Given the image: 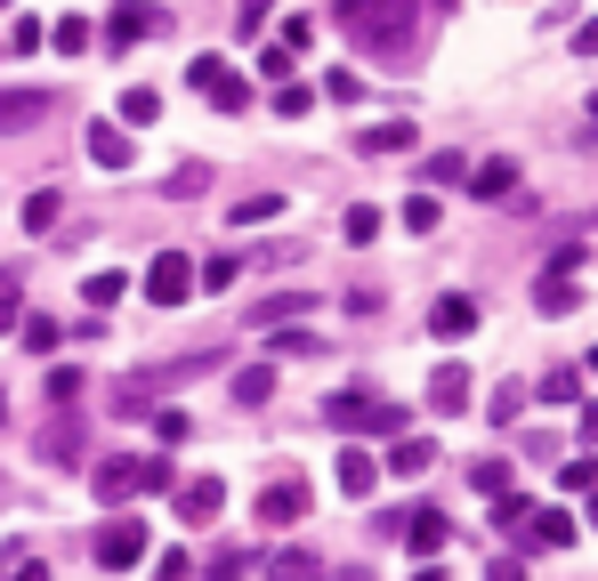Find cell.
Masks as SVG:
<instances>
[{
	"mask_svg": "<svg viewBox=\"0 0 598 581\" xmlns=\"http://www.w3.org/2000/svg\"><path fill=\"white\" fill-rule=\"evenodd\" d=\"M332 25L356 40V49H373V57L412 49V9L404 0H332Z\"/></svg>",
	"mask_w": 598,
	"mask_h": 581,
	"instance_id": "obj_1",
	"label": "cell"
},
{
	"mask_svg": "<svg viewBox=\"0 0 598 581\" xmlns=\"http://www.w3.org/2000/svg\"><path fill=\"white\" fill-rule=\"evenodd\" d=\"M324 428H340V436H404V404L373 396V388H340V396H324Z\"/></svg>",
	"mask_w": 598,
	"mask_h": 581,
	"instance_id": "obj_2",
	"label": "cell"
},
{
	"mask_svg": "<svg viewBox=\"0 0 598 581\" xmlns=\"http://www.w3.org/2000/svg\"><path fill=\"white\" fill-rule=\"evenodd\" d=\"M307 501H316V493H307V476H292V469H283V476H267V485H259L251 517H259L267 533H292L300 517H307Z\"/></svg>",
	"mask_w": 598,
	"mask_h": 581,
	"instance_id": "obj_3",
	"label": "cell"
},
{
	"mask_svg": "<svg viewBox=\"0 0 598 581\" xmlns=\"http://www.w3.org/2000/svg\"><path fill=\"white\" fill-rule=\"evenodd\" d=\"M187 90H195V97H211L219 114H243V106H251V81L226 66V57H195V66H187Z\"/></svg>",
	"mask_w": 598,
	"mask_h": 581,
	"instance_id": "obj_4",
	"label": "cell"
},
{
	"mask_svg": "<svg viewBox=\"0 0 598 581\" xmlns=\"http://www.w3.org/2000/svg\"><path fill=\"white\" fill-rule=\"evenodd\" d=\"M146 549H154L146 517H106V525H97V566H106V573H130Z\"/></svg>",
	"mask_w": 598,
	"mask_h": 581,
	"instance_id": "obj_5",
	"label": "cell"
},
{
	"mask_svg": "<svg viewBox=\"0 0 598 581\" xmlns=\"http://www.w3.org/2000/svg\"><path fill=\"white\" fill-rule=\"evenodd\" d=\"M171 509H178V517H187V525L202 533V525H211V517L226 509V485H219L211 469H202V476H178V485H171Z\"/></svg>",
	"mask_w": 598,
	"mask_h": 581,
	"instance_id": "obj_6",
	"label": "cell"
},
{
	"mask_svg": "<svg viewBox=\"0 0 598 581\" xmlns=\"http://www.w3.org/2000/svg\"><path fill=\"white\" fill-rule=\"evenodd\" d=\"M146 299H154V307H187V299H195V259H187V251H162V259L146 266Z\"/></svg>",
	"mask_w": 598,
	"mask_h": 581,
	"instance_id": "obj_7",
	"label": "cell"
},
{
	"mask_svg": "<svg viewBox=\"0 0 598 581\" xmlns=\"http://www.w3.org/2000/svg\"><path fill=\"white\" fill-rule=\"evenodd\" d=\"M397 542H404L412 557H437V549L453 542V517H445V509H429V501H421V509H404V525H397Z\"/></svg>",
	"mask_w": 598,
	"mask_h": 581,
	"instance_id": "obj_8",
	"label": "cell"
},
{
	"mask_svg": "<svg viewBox=\"0 0 598 581\" xmlns=\"http://www.w3.org/2000/svg\"><path fill=\"white\" fill-rule=\"evenodd\" d=\"M162 25H171L162 9H138V0H114V16H106V40H114V49H138V40H146V33H162Z\"/></svg>",
	"mask_w": 598,
	"mask_h": 581,
	"instance_id": "obj_9",
	"label": "cell"
},
{
	"mask_svg": "<svg viewBox=\"0 0 598 581\" xmlns=\"http://www.w3.org/2000/svg\"><path fill=\"white\" fill-rule=\"evenodd\" d=\"M49 114H57L49 90H0V138H9V130H33V121H49Z\"/></svg>",
	"mask_w": 598,
	"mask_h": 581,
	"instance_id": "obj_10",
	"label": "cell"
},
{
	"mask_svg": "<svg viewBox=\"0 0 598 581\" xmlns=\"http://www.w3.org/2000/svg\"><path fill=\"white\" fill-rule=\"evenodd\" d=\"M40 461H49V469H73V461H81V420H73V404H57V420L40 428Z\"/></svg>",
	"mask_w": 598,
	"mask_h": 581,
	"instance_id": "obj_11",
	"label": "cell"
},
{
	"mask_svg": "<svg viewBox=\"0 0 598 581\" xmlns=\"http://www.w3.org/2000/svg\"><path fill=\"white\" fill-rule=\"evenodd\" d=\"M90 485H97V501H106V509L138 501V461H130V452H114V461H97V469H90Z\"/></svg>",
	"mask_w": 598,
	"mask_h": 581,
	"instance_id": "obj_12",
	"label": "cell"
},
{
	"mask_svg": "<svg viewBox=\"0 0 598 581\" xmlns=\"http://www.w3.org/2000/svg\"><path fill=\"white\" fill-rule=\"evenodd\" d=\"M429 331H437V340H469V331H478V299H469V290H445V299L429 307Z\"/></svg>",
	"mask_w": 598,
	"mask_h": 581,
	"instance_id": "obj_13",
	"label": "cell"
},
{
	"mask_svg": "<svg viewBox=\"0 0 598 581\" xmlns=\"http://www.w3.org/2000/svg\"><path fill=\"white\" fill-rule=\"evenodd\" d=\"M90 162H97V170H130V162H138L130 130H121V121H90Z\"/></svg>",
	"mask_w": 598,
	"mask_h": 581,
	"instance_id": "obj_14",
	"label": "cell"
},
{
	"mask_svg": "<svg viewBox=\"0 0 598 581\" xmlns=\"http://www.w3.org/2000/svg\"><path fill=\"white\" fill-rule=\"evenodd\" d=\"M469 388H478V380H469L461 364H437V371H429V412H445V420L469 412Z\"/></svg>",
	"mask_w": 598,
	"mask_h": 581,
	"instance_id": "obj_15",
	"label": "cell"
},
{
	"mask_svg": "<svg viewBox=\"0 0 598 581\" xmlns=\"http://www.w3.org/2000/svg\"><path fill=\"white\" fill-rule=\"evenodd\" d=\"M316 290H275V299H259L251 307V316H243V323H259V331H275V323H292V316H316Z\"/></svg>",
	"mask_w": 598,
	"mask_h": 581,
	"instance_id": "obj_16",
	"label": "cell"
},
{
	"mask_svg": "<svg viewBox=\"0 0 598 581\" xmlns=\"http://www.w3.org/2000/svg\"><path fill=\"white\" fill-rule=\"evenodd\" d=\"M469 194H478V202H509V194H518V162H509V154L478 162V170H469Z\"/></svg>",
	"mask_w": 598,
	"mask_h": 581,
	"instance_id": "obj_17",
	"label": "cell"
},
{
	"mask_svg": "<svg viewBox=\"0 0 598 581\" xmlns=\"http://www.w3.org/2000/svg\"><path fill=\"white\" fill-rule=\"evenodd\" d=\"M421 130L412 121H373V130H356V154H412Z\"/></svg>",
	"mask_w": 598,
	"mask_h": 581,
	"instance_id": "obj_18",
	"label": "cell"
},
{
	"mask_svg": "<svg viewBox=\"0 0 598 581\" xmlns=\"http://www.w3.org/2000/svg\"><path fill=\"white\" fill-rule=\"evenodd\" d=\"M373 485H380V461H373V452H340V493H348V501H364Z\"/></svg>",
	"mask_w": 598,
	"mask_h": 581,
	"instance_id": "obj_19",
	"label": "cell"
},
{
	"mask_svg": "<svg viewBox=\"0 0 598 581\" xmlns=\"http://www.w3.org/2000/svg\"><path fill=\"white\" fill-rule=\"evenodd\" d=\"M388 469H397V476L437 469V444H429V436H397V444H388Z\"/></svg>",
	"mask_w": 598,
	"mask_h": 581,
	"instance_id": "obj_20",
	"label": "cell"
},
{
	"mask_svg": "<svg viewBox=\"0 0 598 581\" xmlns=\"http://www.w3.org/2000/svg\"><path fill=\"white\" fill-rule=\"evenodd\" d=\"M526 542L566 549V542H574V517H566V509H533V517H526Z\"/></svg>",
	"mask_w": 598,
	"mask_h": 581,
	"instance_id": "obj_21",
	"label": "cell"
},
{
	"mask_svg": "<svg viewBox=\"0 0 598 581\" xmlns=\"http://www.w3.org/2000/svg\"><path fill=\"white\" fill-rule=\"evenodd\" d=\"M267 396H275V364H243V371H235V404L259 412Z\"/></svg>",
	"mask_w": 598,
	"mask_h": 581,
	"instance_id": "obj_22",
	"label": "cell"
},
{
	"mask_svg": "<svg viewBox=\"0 0 598 581\" xmlns=\"http://www.w3.org/2000/svg\"><path fill=\"white\" fill-rule=\"evenodd\" d=\"M373 235H380V202H348V211H340V242H356V251H364Z\"/></svg>",
	"mask_w": 598,
	"mask_h": 581,
	"instance_id": "obj_23",
	"label": "cell"
},
{
	"mask_svg": "<svg viewBox=\"0 0 598 581\" xmlns=\"http://www.w3.org/2000/svg\"><path fill=\"white\" fill-rule=\"evenodd\" d=\"M57 218H66V194H57V186H33V194H25V226H33V235H49Z\"/></svg>",
	"mask_w": 598,
	"mask_h": 581,
	"instance_id": "obj_24",
	"label": "cell"
},
{
	"mask_svg": "<svg viewBox=\"0 0 598 581\" xmlns=\"http://www.w3.org/2000/svg\"><path fill=\"white\" fill-rule=\"evenodd\" d=\"M324 566H316V549H275L267 557V581H316Z\"/></svg>",
	"mask_w": 598,
	"mask_h": 581,
	"instance_id": "obj_25",
	"label": "cell"
},
{
	"mask_svg": "<svg viewBox=\"0 0 598 581\" xmlns=\"http://www.w3.org/2000/svg\"><path fill=\"white\" fill-rule=\"evenodd\" d=\"M526 517H533V501H518V493H493V525H502L509 542H526Z\"/></svg>",
	"mask_w": 598,
	"mask_h": 581,
	"instance_id": "obj_26",
	"label": "cell"
},
{
	"mask_svg": "<svg viewBox=\"0 0 598 581\" xmlns=\"http://www.w3.org/2000/svg\"><path fill=\"white\" fill-rule=\"evenodd\" d=\"M533 299H542V307H550V316H566V307H574V299H583V290H574V275H559V266H550V275H542V283H533Z\"/></svg>",
	"mask_w": 598,
	"mask_h": 581,
	"instance_id": "obj_27",
	"label": "cell"
},
{
	"mask_svg": "<svg viewBox=\"0 0 598 581\" xmlns=\"http://www.w3.org/2000/svg\"><path fill=\"white\" fill-rule=\"evenodd\" d=\"M121 290H130V275H121V266H97V275L81 283V299H90V307H114Z\"/></svg>",
	"mask_w": 598,
	"mask_h": 581,
	"instance_id": "obj_28",
	"label": "cell"
},
{
	"mask_svg": "<svg viewBox=\"0 0 598 581\" xmlns=\"http://www.w3.org/2000/svg\"><path fill=\"white\" fill-rule=\"evenodd\" d=\"M16 331H25V347H33V356H57V347H66V323H49V316H25Z\"/></svg>",
	"mask_w": 598,
	"mask_h": 581,
	"instance_id": "obj_29",
	"label": "cell"
},
{
	"mask_svg": "<svg viewBox=\"0 0 598 581\" xmlns=\"http://www.w3.org/2000/svg\"><path fill=\"white\" fill-rule=\"evenodd\" d=\"M178 485V461L171 452H146V461H138V493H171Z\"/></svg>",
	"mask_w": 598,
	"mask_h": 581,
	"instance_id": "obj_30",
	"label": "cell"
},
{
	"mask_svg": "<svg viewBox=\"0 0 598 581\" xmlns=\"http://www.w3.org/2000/svg\"><path fill=\"white\" fill-rule=\"evenodd\" d=\"M226 218H235V226H267V218H283V194H243Z\"/></svg>",
	"mask_w": 598,
	"mask_h": 581,
	"instance_id": "obj_31",
	"label": "cell"
},
{
	"mask_svg": "<svg viewBox=\"0 0 598 581\" xmlns=\"http://www.w3.org/2000/svg\"><path fill=\"white\" fill-rule=\"evenodd\" d=\"M235 275H243V259H235V251H219V259H202V266H195V290H226Z\"/></svg>",
	"mask_w": 598,
	"mask_h": 581,
	"instance_id": "obj_32",
	"label": "cell"
},
{
	"mask_svg": "<svg viewBox=\"0 0 598 581\" xmlns=\"http://www.w3.org/2000/svg\"><path fill=\"white\" fill-rule=\"evenodd\" d=\"M121 121H162V97L146 90V81H130V90H121Z\"/></svg>",
	"mask_w": 598,
	"mask_h": 581,
	"instance_id": "obj_33",
	"label": "cell"
},
{
	"mask_svg": "<svg viewBox=\"0 0 598 581\" xmlns=\"http://www.w3.org/2000/svg\"><path fill=\"white\" fill-rule=\"evenodd\" d=\"M469 485H478L485 501H493V493H509V485H518V469H509V461H478V469H469Z\"/></svg>",
	"mask_w": 598,
	"mask_h": 581,
	"instance_id": "obj_34",
	"label": "cell"
},
{
	"mask_svg": "<svg viewBox=\"0 0 598 581\" xmlns=\"http://www.w3.org/2000/svg\"><path fill=\"white\" fill-rule=\"evenodd\" d=\"M437 218H445L437 194H412V202H404V235H437Z\"/></svg>",
	"mask_w": 598,
	"mask_h": 581,
	"instance_id": "obj_35",
	"label": "cell"
},
{
	"mask_svg": "<svg viewBox=\"0 0 598 581\" xmlns=\"http://www.w3.org/2000/svg\"><path fill=\"white\" fill-rule=\"evenodd\" d=\"M146 420H154V436H162V444H187V436H195V420H187V412H178V404L146 412Z\"/></svg>",
	"mask_w": 598,
	"mask_h": 581,
	"instance_id": "obj_36",
	"label": "cell"
},
{
	"mask_svg": "<svg viewBox=\"0 0 598 581\" xmlns=\"http://www.w3.org/2000/svg\"><path fill=\"white\" fill-rule=\"evenodd\" d=\"M307 106H316V90H300V81H275V114H283V121H300Z\"/></svg>",
	"mask_w": 598,
	"mask_h": 581,
	"instance_id": "obj_37",
	"label": "cell"
},
{
	"mask_svg": "<svg viewBox=\"0 0 598 581\" xmlns=\"http://www.w3.org/2000/svg\"><path fill=\"white\" fill-rule=\"evenodd\" d=\"M40 388H49V404H73V396H81V388H90V380H81L73 364H57V371H49V380H40Z\"/></svg>",
	"mask_w": 598,
	"mask_h": 581,
	"instance_id": "obj_38",
	"label": "cell"
},
{
	"mask_svg": "<svg viewBox=\"0 0 598 581\" xmlns=\"http://www.w3.org/2000/svg\"><path fill=\"white\" fill-rule=\"evenodd\" d=\"M49 40H57L66 57H81V49H90V25H81V16H57V25H49Z\"/></svg>",
	"mask_w": 598,
	"mask_h": 581,
	"instance_id": "obj_39",
	"label": "cell"
},
{
	"mask_svg": "<svg viewBox=\"0 0 598 581\" xmlns=\"http://www.w3.org/2000/svg\"><path fill=\"white\" fill-rule=\"evenodd\" d=\"M40 40H49V25H40V16H16V25H9V49H16V57H33Z\"/></svg>",
	"mask_w": 598,
	"mask_h": 581,
	"instance_id": "obj_40",
	"label": "cell"
},
{
	"mask_svg": "<svg viewBox=\"0 0 598 581\" xmlns=\"http://www.w3.org/2000/svg\"><path fill=\"white\" fill-rule=\"evenodd\" d=\"M202 186H211V170H202V162H187V170H171V202H195Z\"/></svg>",
	"mask_w": 598,
	"mask_h": 581,
	"instance_id": "obj_41",
	"label": "cell"
},
{
	"mask_svg": "<svg viewBox=\"0 0 598 581\" xmlns=\"http://www.w3.org/2000/svg\"><path fill=\"white\" fill-rule=\"evenodd\" d=\"M243 573H251V557H243V549H219V557H211V573H202V581H243Z\"/></svg>",
	"mask_w": 598,
	"mask_h": 581,
	"instance_id": "obj_42",
	"label": "cell"
},
{
	"mask_svg": "<svg viewBox=\"0 0 598 581\" xmlns=\"http://www.w3.org/2000/svg\"><path fill=\"white\" fill-rule=\"evenodd\" d=\"M574 396H583V380H574V371H550V380H542V404H574Z\"/></svg>",
	"mask_w": 598,
	"mask_h": 581,
	"instance_id": "obj_43",
	"label": "cell"
},
{
	"mask_svg": "<svg viewBox=\"0 0 598 581\" xmlns=\"http://www.w3.org/2000/svg\"><path fill=\"white\" fill-rule=\"evenodd\" d=\"M267 9L275 0H235V33H267Z\"/></svg>",
	"mask_w": 598,
	"mask_h": 581,
	"instance_id": "obj_44",
	"label": "cell"
},
{
	"mask_svg": "<svg viewBox=\"0 0 598 581\" xmlns=\"http://www.w3.org/2000/svg\"><path fill=\"white\" fill-rule=\"evenodd\" d=\"M187 573H195L187 549H162V557H154V581H187Z\"/></svg>",
	"mask_w": 598,
	"mask_h": 581,
	"instance_id": "obj_45",
	"label": "cell"
},
{
	"mask_svg": "<svg viewBox=\"0 0 598 581\" xmlns=\"http://www.w3.org/2000/svg\"><path fill=\"white\" fill-rule=\"evenodd\" d=\"M453 178H469V162L461 154H429V186H453Z\"/></svg>",
	"mask_w": 598,
	"mask_h": 581,
	"instance_id": "obj_46",
	"label": "cell"
},
{
	"mask_svg": "<svg viewBox=\"0 0 598 581\" xmlns=\"http://www.w3.org/2000/svg\"><path fill=\"white\" fill-rule=\"evenodd\" d=\"M316 347H324L316 331H275V356H316Z\"/></svg>",
	"mask_w": 598,
	"mask_h": 581,
	"instance_id": "obj_47",
	"label": "cell"
},
{
	"mask_svg": "<svg viewBox=\"0 0 598 581\" xmlns=\"http://www.w3.org/2000/svg\"><path fill=\"white\" fill-rule=\"evenodd\" d=\"M16 323H25V299H16V283H0V340H9Z\"/></svg>",
	"mask_w": 598,
	"mask_h": 581,
	"instance_id": "obj_48",
	"label": "cell"
},
{
	"mask_svg": "<svg viewBox=\"0 0 598 581\" xmlns=\"http://www.w3.org/2000/svg\"><path fill=\"white\" fill-rule=\"evenodd\" d=\"M559 485H566V493H590V485H598V461H566Z\"/></svg>",
	"mask_w": 598,
	"mask_h": 581,
	"instance_id": "obj_49",
	"label": "cell"
},
{
	"mask_svg": "<svg viewBox=\"0 0 598 581\" xmlns=\"http://www.w3.org/2000/svg\"><path fill=\"white\" fill-rule=\"evenodd\" d=\"M259 81H292V49H259Z\"/></svg>",
	"mask_w": 598,
	"mask_h": 581,
	"instance_id": "obj_50",
	"label": "cell"
},
{
	"mask_svg": "<svg viewBox=\"0 0 598 581\" xmlns=\"http://www.w3.org/2000/svg\"><path fill=\"white\" fill-rule=\"evenodd\" d=\"M485 581H526V566H518V557H493V573Z\"/></svg>",
	"mask_w": 598,
	"mask_h": 581,
	"instance_id": "obj_51",
	"label": "cell"
},
{
	"mask_svg": "<svg viewBox=\"0 0 598 581\" xmlns=\"http://www.w3.org/2000/svg\"><path fill=\"white\" fill-rule=\"evenodd\" d=\"M574 49H583V57H598V16H590V25H574Z\"/></svg>",
	"mask_w": 598,
	"mask_h": 581,
	"instance_id": "obj_52",
	"label": "cell"
},
{
	"mask_svg": "<svg viewBox=\"0 0 598 581\" xmlns=\"http://www.w3.org/2000/svg\"><path fill=\"white\" fill-rule=\"evenodd\" d=\"M583 444H598V404H583Z\"/></svg>",
	"mask_w": 598,
	"mask_h": 581,
	"instance_id": "obj_53",
	"label": "cell"
},
{
	"mask_svg": "<svg viewBox=\"0 0 598 581\" xmlns=\"http://www.w3.org/2000/svg\"><path fill=\"white\" fill-rule=\"evenodd\" d=\"M16 581H49V573H40V566H33V557H16Z\"/></svg>",
	"mask_w": 598,
	"mask_h": 581,
	"instance_id": "obj_54",
	"label": "cell"
},
{
	"mask_svg": "<svg viewBox=\"0 0 598 581\" xmlns=\"http://www.w3.org/2000/svg\"><path fill=\"white\" fill-rule=\"evenodd\" d=\"M412 581H445V573H437V566H421V573H412Z\"/></svg>",
	"mask_w": 598,
	"mask_h": 581,
	"instance_id": "obj_55",
	"label": "cell"
},
{
	"mask_svg": "<svg viewBox=\"0 0 598 581\" xmlns=\"http://www.w3.org/2000/svg\"><path fill=\"white\" fill-rule=\"evenodd\" d=\"M590 121H598V90H590Z\"/></svg>",
	"mask_w": 598,
	"mask_h": 581,
	"instance_id": "obj_56",
	"label": "cell"
},
{
	"mask_svg": "<svg viewBox=\"0 0 598 581\" xmlns=\"http://www.w3.org/2000/svg\"><path fill=\"white\" fill-rule=\"evenodd\" d=\"M0 420H9V396H0Z\"/></svg>",
	"mask_w": 598,
	"mask_h": 581,
	"instance_id": "obj_57",
	"label": "cell"
},
{
	"mask_svg": "<svg viewBox=\"0 0 598 581\" xmlns=\"http://www.w3.org/2000/svg\"><path fill=\"white\" fill-rule=\"evenodd\" d=\"M590 371H598V347H590Z\"/></svg>",
	"mask_w": 598,
	"mask_h": 581,
	"instance_id": "obj_58",
	"label": "cell"
},
{
	"mask_svg": "<svg viewBox=\"0 0 598 581\" xmlns=\"http://www.w3.org/2000/svg\"><path fill=\"white\" fill-rule=\"evenodd\" d=\"M590 517H598V501H590Z\"/></svg>",
	"mask_w": 598,
	"mask_h": 581,
	"instance_id": "obj_59",
	"label": "cell"
},
{
	"mask_svg": "<svg viewBox=\"0 0 598 581\" xmlns=\"http://www.w3.org/2000/svg\"><path fill=\"white\" fill-rule=\"evenodd\" d=\"M0 9H9V0H0Z\"/></svg>",
	"mask_w": 598,
	"mask_h": 581,
	"instance_id": "obj_60",
	"label": "cell"
}]
</instances>
